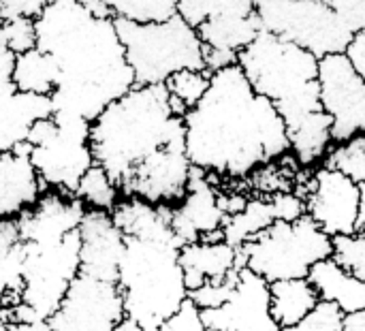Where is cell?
<instances>
[{"mask_svg": "<svg viewBox=\"0 0 365 331\" xmlns=\"http://www.w3.org/2000/svg\"><path fill=\"white\" fill-rule=\"evenodd\" d=\"M184 126L190 165L220 184L244 186L255 171L291 154L282 116L237 64L212 73L201 101L184 113Z\"/></svg>", "mask_w": 365, "mask_h": 331, "instance_id": "cell-1", "label": "cell"}, {"mask_svg": "<svg viewBox=\"0 0 365 331\" xmlns=\"http://www.w3.org/2000/svg\"><path fill=\"white\" fill-rule=\"evenodd\" d=\"M34 47L58 68V83L49 96L56 113L94 122L137 86L113 17L92 13L79 0H51L34 17Z\"/></svg>", "mask_w": 365, "mask_h": 331, "instance_id": "cell-2", "label": "cell"}, {"mask_svg": "<svg viewBox=\"0 0 365 331\" xmlns=\"http://www.w3.org/2000/svg\"><path fill=\"white\" fill-rule=\"evenodd\" d=\"M178 146H186L184 116L173 111L165 83L130 88L90 124L94 165L103 167L115 186L150 158Z\"/></svg>", "mask_w": 365, "mask_h": 331, "instance_id": "cell-3", "label": "cell"}, {"mask_svg": "<svg viewBox=\"0 0 365 331\" xmlns=\"http://www.w3.org/2000/svg\"><path fill=\"white\" fill-rule=\"evenodd\" d=\"M182 242L173 238H124L115 285L126 319L158 331L186 302L188 287L180 265Z\"/></svg>", "mask_w": 365, "mask_h": 331, "instance_id": "cell-4", "label": "cell"}, {"mask_svg": "<svg viewBox=\"0 0 365 331\" xmlns=\"http://www.w3.org/2000/svg\"><path fill=\"white\" fill-rule=\"evenodd\" d=\"M252 90L269 98L287 124V133L314 118L321 107L319 58L308 49L265 30L237 54Z\"/></svg>", "mask_w": 365, "mask_h": 331, "instance_id": "cell-5", "label": "cell"}, {"mask_svg": "<svg viewBox=\"0 0 365 331\" xmlns=\"http://www.w3.org/2000/svg\"><path fill=\"white\" fill-rule=\"evenodd\" d=\"M115 30L137 86L165 83L180 71H205L199 32L180 15L154 24L115 19Z\"/></svg>", "mask_w": 365, "mask_h": 331, "instance_id": "cell-6", "label": "cell"}, {"mask_svg": "<svg viewBox=\"0 0 365 331\" xmlns=\"http://www.w3.org/2000/svg\"><path fill=\"white\" fill-rule=\"evenodd\" d=\"M240 265L252 270L267 282L308 278L310 270L334 255L329 238L310 216L297 220H276L237 248Z\"/></svg>", "mask_w": 365, "mask_h": 331, "instance_id": "cell-7", "label": "cell"}, {"mask_svg": "<svg viewBox=\"0 0 365 331\" xmlns=\"http://www.w3.org/2000/svg\"><path fill=\"white\" fill-rule=\"evenodd\" d=\"M88 120L71 113H51L38 120L26 143L30 161L49 190L75 195L81 178L94 165Z\"/></svg>", "mask_w": 365, "mask_h": 331, "instance_id": "cell-8", "label": "cell"}, {"mask_svg": "<svg viewBox=\"0 0 365 331\" xmlns=\"http://www.w3.org/2000/svg\"><path fill=\"white\" fill-rule=\"evenodd\" d=\"M79 274L81 242L77 231L51 246H26L21 291L2 317L11 321H49Z\"/></svg>", "mask_w": 365, "mask_h": 331, "instance_id": "cell-9", "label": "cell"}, {"mask_svg": "<svg viewBox=\"0 0 365 331\" xmlns=\"http://www.w3.org/2000/svg\"><path fill=\"white\" fill-rule=\"evenodd\" d=\"M261 28L274 36L291 41L319 60L344 54L355 32L323 0H255Z\"/></svg>", "mask_w": 365, "mask_h": 331, "instance_id": "cell-10", "label": "cell"}, {"mask_svg": "<svg viewBox=\"0 0 365 331\" xmlns=\"http://www.w3.org/2000/svg\"><path fill=\"white\" fill-rule=\"evenodd\" d=\"M310 216L329 238L357 233L359 184L325 165L308 169L295 190Z\"/></svg>", "mask_w": 365, "mask_h": 331, "instance_id": "cell-11", "label": "cell"}, {"mask_svg": "<svg viewBox=\"0 0 365 331\" xmlns=\"http://www.w3.org/2000/svg\"><path fill=\"white\" fill-rule=\"evenodd\" d=\"M321 107L331 118L334 143L365 135V81L346 54L319 60Z\"/></svg>", "mask_w": 365, "mask_h": 331, "instance_id": "cell-12", "label": "cell"}, {"mask_svg": "<svg viewBox=\"0 0 365 331\" xmlns=\"http://www.w3.org/2000/svg\"><path fill=\"white\" fill-rule=\"evenodd\" d=\"M122 295L115 282L79 274L51 315V331H113L124 319Z\"/></svg>", "mask_w": 365, "mask_h": 331, "instance_id": "cell-13", "label": "cell"}, {"mask_svg": "<svg viewBox=\"0 0 365 331\" xmlns=\"http://www.w3.org/2000/svg\"><path fill=\"white\" fill-rule=\"evenodd\" d=\"M201 319L218 331H280L272 317L269 282L248 268L237 270L229 300L218 308L201 310Z\"/></svg>", "mask_w": 365, "mask_h": 331, "instance_id": "cell-14", "label": "cell"}, {"mask_svg": "<svg viewBox=\"0 0 365 331\" xmlns=\"http://www.w3.org/2000/svg\"><path fill=\"white\" fill-rule=\"evenodd\" d=\"M15 54L6 47L0 32V152L26 143L32 126L51 116V98L17 90L13 81Z\"/></svg>", "mask_w": 365, "mask_h": 331, "instance_id": "cell-15", "label": "cell"}, {"mask_svg": "<svg viewBox=\"0 0 365 331\" xmlns=\"http://www.w3.org/2000/svg\"><path fill=\"white\" fill-rule=\"evenodd\" d=\"M227 212L220 203V182L192 167L186 197L171 208V227L184 244L201 240H222Z\"/></svg>", "mask_w": 365, "mask_h": 331, "instance_id": "cell-16", "label": "cell"}, {"mask_svg": "<svg viewBox=\"0 0 365 331\" xmlns=\"http://www.w3.org/2000/svg\"><path fill=\"white\" fill-rule=\"evenodd\" d=\"M83 214L86 208L75 195L45 188L34 205L21 212L15 220L21 242L30 248H43L75 233Z\"/></svg>", "mask_w": 365, "mask_h": 331, "instance_id": "cell-17", "label": "cell"}, {"mask_svg": "<svg viewBox=\"0 0 365 331\" xmlns=\"http://www.w3.org/2000/svg\"><path fill=\"white\" fill-rule=\"evenodd\" d=\"M306 214L302 195L297 193H276V195H255L248 197L246 205L227 216L222 225V240L235 248L257 238L261 231L272 227L276 220H297Z\"/></svg>", "mask_w": 365, "mask_h": 331, "instance_id": "cell-18", "label": "cell"}, {"mask_svg": "<svg viewBox=\"0 0 365 331\" xmlns=\"http://www.w3.org/2000/svg\"><path fill=\"white\" fill-rule=\"evenodd\" d=\"M77 233L81 242V274L115 282L124 235L115 227L111 212L86 210Z\"/></svg>", "mask_w": 365, "mask_h": 331, "instance_id": "cell-19", "label": "cell"}, {"mask_svg": "<svg viewBox=\"0 0 365 331\" xmlns=\"http://www.w3.org/2000/svg\"><path fill=\"white\" fill-rule=\"evenodd\" d=\"M45 186L30 161L28 143L0 152V218H17L43 195Z\"/></svg>", "mask_w": 365, "mask_h": 331, "instance_id": "cell-20", "label": "cell"}, {"mask_svg": "<svg viewBox=\"0 0 365 331\" xmlns=\"http://www.w3.org/2000/svg\"><path fill=\"white\" fill-rule=\"evenodd\" d=\"M180 265L184 270V280L188 293L229 278L240 265V253L225 240H201L190 242L180 248Z\"/></svg>", "mask_w": 365, "mask_h": 331, "instance_id": "cell-21", "label": "cell"}, {"mask_svg": "<svg viewBox=\"0 0 365 331\" xmlns=\"http://www.w3.org/2000/svg\"><path fill=\"white\" fill-rule=\"evenodd\" d=\"M308 280L323 302L336 304L344 315L365 310V282L346 272L334 257L319 261L310 270Z\"/></svg>", "mask_w": 365, "mask_h": 331, "instance_id": "cell-22", "label": "cell"}, {"mask_svg": "<svg viewBox=\"0 0 365 331\" xmlns=\"http://www.w3.org/2000/svg\"><path fill=\"white\" fill-rule=\"evenodd\" d=\"M111 218L124 238L158 240V238L175 235L171 227V208L150 205L141 199L122 197L118 205L113 208Z\"/></svg>", "mask_w": 365, "mask_h": 331, "instance_id": "cell-23", "label": "cell"}, {"mask_svg": "<svg viewBox=\"0 0 365 331\" xmlns=\"http://www.w3.org/2000/svg\"><path fill=\"white\" fill-rule=\"evenodd\" d=\"M261 21L257 13L248 17H212L197 26L199 39L205 49L237 56L246 49L261 32Z\"/></svg>", "mask_w": 365, "mask_h": 331, "instance_id": "cell-24", "label": "cell"}, {"mask_svg": "<svg viewBox=\"0 0 365 331\" xmlns=\"http://www.w3.org/2000/svg\"><path fill=\"white\" fill-rule=\"evenodd\" d=\"M319 302L321 297L308 278L269 282L272 317L280 325V330L299 323Z\"/></svg>", "mask_w": 365, "mask_h": 331, "instance_id": "cell-25", "label": "cell"}, {"mask_svg": "<svg viewBox=\"0 0 365 331\" xmlns=\"http://www.w3.org/2000/svg\"><path fill=\"white\" fill-rule=\"evenodd\" d=\"M13 81L17 90L38 96H51L58 83V68L53 60L41 49L32 47L15 56Z\"/></svg>", "mask_w": 365, "mask_h": 331, "instance_id": "cell-26", "label": "cell"}, {"mask_svg": "<svg viewBox=\"0 0 365 331\" xmlns=\"http://www.w3.org/2000/svg\"><path fill=\"white\" fill-rule=\"evenodd\" d=\"M75 197L83 203L86 210H98V212H113V208L122 199L115 182L98 165H92L86 171V175L81 178L75 190Z\"/></svg>", "mask_w": 365, "mask_h": 331, "instance_id": "cell-27", "label": "cell"}, {"mask_svg": "<svg viewBox=\"0 0 365 331\" xmlns=\"http://www.w3.org/2000/svg\"><path fill=\"white\" fill-rule=\"evenodd\" d=\"M255 0H178V15L192 28L212 17H248Z\"/></svg>", "mask_w": 365, "mask_h": 331, "instance_id": "cell-28", "label": "cell"}, {"mask_svg": "<svg viewBox=\"0 0 365 331\" xmlns=\"http://www.w3.org/2000/svg\"><path fill=\"white\" fill-rule=\"evenodd\" d=\"M113 19L137 24L167 21L178 15V0H101Z\"/></svg>", "mask_w": 365, "mask_h": 331, "instance_id": "cell-29", "label": "cell"}, {"mask_svg": "<svg viewBox=\"0 0 365 331\" xmlns=\"http://www.w3.org/2000/svg\"><path fill=\"white\" fill-rule=\"evenodd\" d=\"M212 73L207 71H180L165 81V88L171 98V107L175 113L184 116L190 107H195L205 90L210 88Z\"/></svg>", "mask_w": 365, "mask_h": 331, "instance_id": "cell-30", "label": "cell"}, {"mask_svg": "<svg viewBox=\"0 0 365 331\" xmlns=\"http://www.w3.org/2000/svg\"><path fill=\"white\" fill-rule=\"evenodd\" d=\"M321 165L340 171L357 184H365V135L334 143Z\"/></svg>", "mask_w": 365, "mask_h": 331, "instance_id": "cell-31", "label": "cell"}, {"mask_svg": "<svg viewBox=\"0 0 365 331\" xmlns=\"http://www.w3.org/2000/svg\"><path fill=\"white\" fill-rule=\"evenodd\" d=\"M346 272L365 282V233H353L334 238V255H331Z\"/></svg>", "mask_w": 365, "mask_h": 331, "instance_id": "cell-32", "label": "cell"}, {"mask_svg": "<svg viewBox=\"0 0 365 331\" xmlns=\"http://www.w3.org/2000/svg\"><path fill=\"white\" fill-rule=\"evenodd\" d=\"M346 315L331 302H319L299 323L280 331H344Z\"/></svg>", "mask_w": 365, "mask_h": 331, "instance_id": "cell-33", "label": "cell"}, {"mask_svg": "<svg viewBox=\"0 0 365 331\" xmlns=\"http://www.w3.org/2000/svg\"><path fill=\"white\" fill-rule=\"evenodd\" d=\"M0 32L4 36L6 47L17 56L36 45V32H34V17H9L2 21Z\"/></svg>", "mask_w": 365, "mask_h": 331, "instance_id": "cell-34", "label": "cell"}, {"mask_svg": "<svg viewBox=\"0 0 365 331\" xmlns=\"http://www.w3.org/2000/svg\"><path fill=\"white\" fill-rule=\"evenodd\" d=\"M158 331H218L203 323L201 310L188 300L169 321H165Z\"/></svg>", "mask_w": 365, "mask_h": 331, "instance_id": "cell-35", "label": "cell"}, {"mask_svg": "<svg viewBox=\"0 0 365 331\" xmlns=\"http://www.w3.org/2000/svg\"><path fill=\"white\" fill-rule=\"evenodd\" d=\"M353 32H365V0H329Z\"/></svg>", "mask_w": 365, "mask_h": 331, "instance_id": "cell-36", "label": "cell"}, {"mask_svg": "<svg viewBox=\"0 0 365 331\" xmlns=\"http://www.w3.org/2000/svg\"><path fill=\"white\" fill-rule=\"evenodd\" d=\"M51 0H0L2 19L9 17H36Z\"/></svg>", "mask_w": 365, "mask_h": 331, "instance_id": "cell-37", "label": "cell"}, {"mask_svg": "<svg viewBox=\"0 0 365 331\" xmlns=\"http://www.w3.org/2000/svg\"><path fill=\"white\" fill-rule=\"evenodd\" d=\"M346 58L351 60V64L355 66V71L361 75L365 81V32H355L353 41L346 47Z\"/></svg>", "mask_w": 365, "mask_h": 331, "instance_id": "cell-38", "label": "cell"}, {"mask_svg": "<svg viewBox=\"0 0 365 331\" xmlns=\"http://www.w3.org/2000/svg\"><path fill=\"white\" fill-rule=\"evenodd\" d=\"M0 331H51L49 321H11L0 317Z\"/></svg>", "mask_w": 365, "mask_h": 331, "instance_id": "cell-39", "label": "cell"}, {"mask_svg": "<svg viewBox=\"0 0 365 331\" xmlns=\"http://www.w3.org/2000/svg\"><path fill=\"white\" fill-rule=\"evenodd\" d=\"M344 331H365V310L355 312V315H346Z\"/></svg>", "mask_w": 365, "mask_h": 331, "instance_id": "cell-40", "label": "cell"}, {"mask_svg": "<svg viewBox=\"0 0 365 331\" xmlns=\"http://www.w3.org/2000/svg\"><path fill=\"white\" fill-rule=\"evenodd\" d=\"M357 231L365 233V184H359V218H357Z\"/></svg>", "mask_w": 365, "mask_h": 331, "instance_id": "cell-41", "label": "cell"}, {"mask_svg": "<svg viewBox=\"0 0 365 331\" xmlns=\"http://www.w3.org/2000/svg\"><path fill=\"white\" fill-rule=\"evenodd\" d=\"M113 331H145V330H143L141 325H137L135 321H130V319H126V317H124V319L115 325V330Z\"/></svg>", "mask_w": 365, "mask_h": 331, "instance_id": "cell-42", "label": "cell"}, {"mask_svg": "<svg viewBox=\"0 0 365 331\" xmlns=\"http://www.w3.org/2000/svg\"><path fill=\"white\" fill-rule=\"evenodd\" d=\"M9 306H11V297H9V293H6V289H4V285L0 280V317L6 312Z\"/></svg>", "mask_w": 365, "mask_h": 331, "instance_id": "cell-43", "label": "cell"}, {"mask_svg": "<svg viewBox=\"0 0 365 331\" xmlns=\"http://www.w3.org/2000/svg\"><path fill=\"white\" fill-rule=\"evenodd\" d=\"M79 2H81V4H90L92 0H79Z\"/></svg>", "mask_w": 365, "mask_h": 331, "instance_id": "cell-44", "label": "cell"}, {"mask_svg": "<svg viewBox=\"0 0 365 331\" xmlns=\"http://www.w3.org/2000/svg\"><path fill=\"white\" fill-rule=\"evenodd\" d=\"M2 21H4V19H2V13H0V26H2Z\"/></svg>", "mask_w": 365, "mask_h": 331, "instance_id": "cell-45", "label": "cell"}, {"mask_svg": "<svg viewBox=\"0 0 365 331\" xmlns=\"http://www.w3.org/2000/svg\"><path fill=\"white\" fill-rule=\"evenodd\" d=\"M323 2H329V0H323Z\"/></svg>", "mask_w": 365, "mask_h": 331, "instance_id": "cell-46", "label": "cell"}]
</instances>
